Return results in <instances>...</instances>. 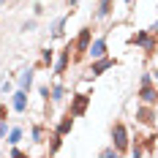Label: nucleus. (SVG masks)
<instances>
[{
    "label": "nucleus",
    "instance_id": "obj_21",
    "mask_svg": "<svg viewBox=\"0 0 158 158\" xmlns=\"http://www.w3.org/2000/svg\"><path fill=\"white\" fill-rule=\"evenodd\" d=\"M8 156H14V158H25V156H27V150H22L19 144H11V150H8Z\"/></svg>",
    "mask_w": 158,
    "mask_h": 158
},
{
    "label": "nucleus",
    "instance_id": "obj_19",
    "mask_svg": "<svg viewBox=\"0 0 158 158\" xmlns=\"http://www.w3.org/2000/svg\"><path fill=\"white\" fill-rule=\"evenodd\" d=\"M22 139H25V128H22V126H14L11 131H8V139H6V142H8V144H19Z\"/></svg>",
    "mask_w": 158,
    "mask_h": 158
},
{
    "label": "nucleus",
    "instance_id": "obj_4",
    "mask_svg": "<svg viewBox=\"0 0 158 158\" xmlns=\"http://www.w3.org/2000/svg\"><path fill=\"white\" fill-rule=\"evenodd\" d=\"M71 63H74V41H65V47L57 52V57H55V63H52V74H55V79H63Z\"/></svg>",
    "mask_w": 158,
    "mask_h": 158
},
{
    "label": "nucleus",
    "instance_id": "obj_24",
    "mask_svg": "<svg viewBox=\"0 0 158 158\" xmlns=\"http://www.w3.org/2000/svg\"><path fill=\"white\" fill-rule=\"evenodd\" d=\"M8 131H11V128H8V120H0V139H6Z\"/></svg>",
    "mask_w": 158,
    "mask_h": 158
},
{
    "label": "nucleus",
    "instance_id": "obj_16",
    "mask_svg": "<svg viewBox=\"0 0 158 158\" xmlns=\"http://www.w3.org/2000/svg\"><path fill=\"white\" fill-rule=\"evenodd\" d=\"M68 19H71V14H63V16H57V19H55V22H52V27H49V38H63L65 35V25H68Z\"/></svg>",
    "mask_w": 158,
    "mask_h": 158
},
{
    "label": "nucleus",
    "instance_id": "obj_15",
    "mask_svg": "<svg viewBox=\"0 0 158 158\" xmlns=\"http://www.w3.org/2000/svg\"><path fill=\"white\" fill-rule=\"evenodd\" d=\"M33 79H35V65L33 68H25V71H19V77H16V87H22V90H33Z\"/></svg>",
    "mask_w": 158,
    "mask_h": 158
},
{
    "label": "nucleus",
    "instance_id": "obj_13",
    "mask_svg": "<svg viewBox=\"0 0 158 158\" xmlns=\"http://www.w3.org/2000/svg\"><path fill=\"white\" fill-rule=\"evenodd\" d=\"M68 93H71V90H68V85H65L63 79H55V82H52V95H49V101H52V104H63L65 98H68Z\"/></svg>",
    "mask_w": 158,
    "mask_h": 158
},
{
    "label": "nucleus",
    "instance_id": "obj_30",
    "mask_svg": "<svg viewBox=\"0 0 158 158\" xmlns=\"http://www.w3.org/2000/svg\"><path fill=\"white\" fill-rule=\"evenodd\" d=\"M0 156H3V150H0Z\"/></svg>",
    "mask_w": 158,
    "mask_h": 158
},
{
    "label": "nucleus",
    "instance_id": "obj_27",
    "mask_svg": "<svg viewBox=\"0 0 158 158\" xmlns=\"http://www.w3.org/2000/svg\"><path fill=\"white\" fill-rule=\"evenodd\" d=\"M123 6H128V8H134V6H136V0H123Z\"/></svg>",
    "mask_w": 158,
    "mask_h": 158
},
{
    "label": "nucleus",
    "instance_id": "obj_3",
    "mask_svg": "<svg viewBox=\"0 0 158 158\" xmlns=\"http://www.w3.org/2000/svg\"><path fill=\"white\" fill-rule=\"evenodd\" d=\"M136 95H139L142 104H153V106H158V85L153 82V74H150V71H144V74H142Z\"/></svg>",
    "mask_w": 158,
    "mask_h": 158
},
{
    "label": "nucleus",
    "instance_id": "obj_11",
    "mask_svg": "<svg viewBox=\"0 0 158 158\" xmlns=\"http://www.w3.org/2000/svg\"><path fill=\"white\" fill-rule=\"evenodd\" d=\"M112 16H114V0H98V6L93 11V22H104Z\"/></svg>",
    "mask_w": 158,
    "mask_h": 158
},
{
    "label": "nucleus",
    "instance_id": "obj_7",
    "mask_svg": "<svg viewBox=\"0 0 158 158\" xmlns=\"http://www.w3.org/2000/svg\"><path fill=\"white\" fill-rule=\"evenodd\" d=\"M90 101H93V95H90V93H79V90H74V93H71L68 112H71L74 117H85L87 109H90Z\"/></svg>",
    "mask_w": 158,
    "mask_h": 158
},
{
    "label": "nucleus",
    "instance_id": "obj_18",
    "mask_svg": "<svg viewBox=\"0 0 158 158\" xmlns=\"http://www.w3.org/2000/svg\"><path fill=\"white\" fill-rule=\"evenodd\" d=\"M63 139H65V136H60L57 131H52V136H49L47 150H44V153H47V156H57V153H60V144H63Z\"/></svg>",
    "mask_w": 158,
    "mask_h": 158
},
{
    "label": "nucleus",
    "instance_id": "obj_14",
    "mask_svg": "<svg viewBox=\"0 0 158 158\" xmlns=\"http://www.w3.org/2000/svg\"><path fill=\"white\" fill-rule=\"evenodd\" d=\"M74 120H77V117H74L71 112L65 109V114H63V117H60V120H57V126L52 128V131H57L60 136H68V134L74 131Z\"/></svg>",
    "mask_w": 158,
    "mask_h": 158
},
{
    "label": "nucleus",
    "instance_id": "obj_29",
    "mask_svg": "<svg viewBox=\"0 0 158 158\" xmlns=\"http://www.w3.org/2000/svg\"><path fill=\"white\" fill-rule=\"evenodd\" d=\"M0 6H6V0H0Z\"/></svg>",
    "mask_w": 158,
    "mask_h": 158
},
{
    "label": "nucleus",
    "instance_id": "obj_20",
    "mask_svg": "<svg viewBox=\"0 0 158 158\" xmlns=\"http://www.w3.org/2000/svg\"><path fill=\"white\" fill-rule=\"evenodd\" d=\"M101 156H104V158H120V150H117L114 144H109V147L101 150Z\"/></svg>",
    "mask_w": 158,
    "mask_h": 158
},
{
    "label": "nucleus",
    "instance_id": "obj_22",
    "mask_svg": "<svg viewBox=\"0 0 158 158\" xmlns=\"http://www.w3.org/2000/svg\"><path fill=\"white\" fill-rule=\"evenodd\" d=\"M35 27H38V19H35V16H33V19H27V22L22 25V30H25V33H33Z\"/></svg>",
    "mask_w": 158,
    "mask_h": 158
},
{
    "label": "nucleus",
    "instance_id": "obj_8",
    "mask_svg": "<svg viewBox=\"0 0 158 158\" xmlns=\"http://www.w3.org/2000/svg\"><path fill=\"white\" fill-rule=\"evenodd\" d=\"M117 65V57H112V55H104V57H98V60H90V65L85 68V77H101V74H106L109 68Z\"/></svg>",
    "mask_w": 158,
    "mask_h": 158
},
{
    "label": "nucleus",
    "instance_id": "obj_1",
    "mask_svg": "<svg viewBox=\"0 0 158 158\" xmlns=\"http://www.w3.org/2000/svg\"><path fill=\"white\" fill-rule=\"evenodd\" d=\"M131 120L136 123V128H158V106L139 101L136 109L131 112Z\"/></svg>",
    "mask_w": 158,
    "mask_h": 158
},
{
    "label": "nucleus",
    "instance_id": "obj_5",
    "mask_svg": "<svg viewBox=\"0 0 158 158\" xmlns=\"http://www.w3.org/2000/svg\"><path fill=\"white\" fill-rule=\"evenodd\" d=\"M112 144L120 150V156H128V147H131V128L126 126V120H117L112 126Z\"/></svg>",
    "mask_w": 158,
    "mask_h": 158
},
{
    "label": "nucleus",
    "instance_id": "obj_12",
    "mask_svg": "<svg viewBox=\"0 0 158 158\" xmlns=\"http://www.w3.org/2000/svg\"><path fill=\"white\" fill-rule=\"evenodd\" d=\"M30 142L35 144V147H41L44 142H49V128L44 126V123H33L30 126Z\"/></svg>",
    "mask_w": 158,
    "mask_h": 158
},
{
    "label": "nucleus",
    "instance_id": "obj_6",
    "mask_svg": "<svg viewBox=\"0 0 158 158\" xmlns=\"http://www.w3.org/2000/svg\"><path fill=\"white\" fill-rule=\"evenodd\" d=\"M90 41H93V27H79L77 38H74V63H82L87 57V49H90Z\"/></svg>",
    "mask_w": 158,
    "mask_h": 158
},
{
    "label": "nucleus",
    "instance_id": "obj_28",
    "mask_svg": "<svg viewBox=\"0 0 158 158\" xmlns=\"http://www.w3.org/2000/svg\"><path fill=\"white\" fill-rule=\"evenodd\" d=\"M156 16H158V6H156ZM150 30H153V33H158V19H156V25H153Z\"/></svg>",
    "mask_w": 158,
    "mask_h": 158
},
{
    "label": "nucleus",
    "instance_id": "obj_23",
    "mask_svg": "<svg viewBox=\"0 0 158 158\" xmlns=\"http://www.w3.org/2000/svg\"><path fill=\"white\" fill-rule=\"evenodd\" d=\"M0 93H3V95L14 93V85H11V82H8V79H6V82H3V85H0Z\"/></svg>",
    "mask_w": 158,
    "mask_h": 158
},
{
    "label": "nucleus",
    "instance_id": "obj_26",
    "mask_svg": "<svg viewBox=\"0 0 158 158\" xmlns=\"http://www.w3.org/2000/svg\"><path fill=\"white\" fill-rule=\"evenodd\" d=\"M0 120H8V106L6 104H0Z\"/></svg>",
    "mask_w": 158,
    "mask_h": 158
},
{
    "label": "nucleus",
    "instance_id": "obj_9",
    "mask_svg": "<svg viewBox=\"0 0 158 158\" xmlns=\"http://www.w3.org/2000/svg\"><path fill=\"white\" fill-rule=\"evenodd\" d=\"M11 109L19 112V114L30 112V93H27V90H22V87H16L14 93H11Z\"/></svg>",
    "mask_w": 158,
    "mask_h": 158
},
{
    "label": "nucleus",
    "instance_id": "obj_25",
    "mask_svg": "<svg viewBox=\"0 0 158 158\" xmlns=\"http://www.w3.org/2000/svg\"><path fill=\"white\" fill-rule=\"evenodd\" d=\"M33 14H35V16L44 14V3H33Z\"/></svg>",
    "mask_w": 158,
    "mask_h": 158
},
{
    "label": "nucleus",
    "instance_id": "obj_10",
    "mask_svg": "<svg viewBox=\"0 0 158 158\" xmlns=\"http://www.w3.org/2000/svg\"><path fill=\"white\" fill-rule=\"evenodd\" d=\"M104 55H109V38H106V35H98V38L90 41L87 60H98V57H104Z\"/></svg>",
    "mask_w": 158,
    "mask_h": 158
},
{
    "label": "nucleus",
    "instance_id": "obj_2",
    "mask_svg": "<svg viewBox=\"0 0 158 158\" xmlns=\"http://www.w3.org/2000/svg\"><path fill=\"white\" fill-rule=\"evenodd\" d=\"M131 44L136 49H142L144 57H153L158 52V33H153L150 27L147 30H136V33H131Z\"/></svg>",
    "mask_w": 158,
    "mask_h": 158
},
{
    "label": "nucleus",
    "instance_id": "obj_17",
    "mask_svg": "<svg viewBox=\"0 0 158 158\" xmlns=\"http://www.w3.org/2000/svg\"><path fill=\"white\" fill-rule=\"evenodd\" d=\"M52 63H55V49L44 47V49H41V60L35 63V71H44V68H49Z\"/></svg>",
    "mask_w": 158,
    "mask_h": 158
}]
</instances>
